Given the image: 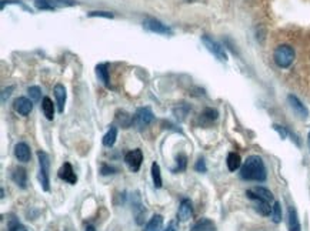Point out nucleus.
<instances>
[{
    "mask_svg": "<svg viewBox=\"0 0 310 231\" xmlns=\"http://www.w3.org/2000/svg\"><path fill=\"white\" fill-rule=\"evenodd\" d=\"M255 201V210L260 214V216H270L272 214V207H270V203L265 201V200H252Z\"/></svg>",
    "mask_w": 310,
    "mask_h": 231,
    "instance_id": "obj_23",
    "label": "nucleus"
},
{
    "mask_svg": "<svg viewBox=\"0 0 310 231\" xmlns=\"http://www.w3.org/2000/svg\"><path fill=\"white\" fill-rule=\"evenodd\" d=\"M189 110H190V107L186 105V103H180L177 107H174L173 113L177 116V117H180V120H182V118H184V116L189 113Z\"/></svg>",
    "mask_w": 310,
    "mask_h": 231,
    "instance_id": "obj_33",
    "label": "nucleus"
},
{
    "mask_svg": "<svg viewBox=\"0 0 310 231\" xmlns=\"http://www.w3.org/2000/svg\"><path fill=\"white\" fill-rule=\"evenodd\" d=\"M194 170H196L197 173H206V171H207L206 161H204L203 158H199V160L196 161V164H194Z\"/></svg>",
    "mask_w": 310,
    "mask_h": 231,
    "instance_id": "obj_35",
    "label": "nucleus"
},
{
    "mask_svg": "<svg viewBox=\"0 0 310 231\" xmlns=\"http://www.w3.org/2000/svg\"><path fill=\"white\" fill-rule=\"evenodd\" d=\"M96 76L99 82H102L103 86L110 87V77H109V66L106 63L97 64L96 66Z\"/></svg>",
    "mask_w": 310,
    "mask_h": 231,
    "instance_id": "obj_18",
    "label": "nucleus"
},
{
    "mask_svg": "<svg viewBox=\"0 0 310 231\" xmlns=\"http://www.w3.org/2000/svg\"><path fill=\"white\" fill-rule=\"evenodd\" d=\"M273 128H275V130L278 131L279 136L282 137V138H286V137H288V130H286L285 127L279 126V124H273Z\"/></svg>",
    "mask_w": 310,
    "mask_h": 231,
    "instance_id": "obj_37",
    "label": "nucleus"
},
{
    "mask_svg": "<svg viewBox=\"0 0 310 231\" xmlns=\"http://www.w3.org/2000/svg\"><path fill=\"white\" fill-rule=\"evenodd\" d=\"M273 59H275V63L278 64L279 67L288 69L295 60V50L289 44H280L273 53Z\"/></svg>",
    "mask_w": 310,
    "mask_h": 231,
    "instance_id": "obj_2",
    "label": "nucleus"
},
{
    "mask_svg": "<svg viewBox=\"0 0 310 231\" xmlns=\"http://www.w3.org/2000/svg\"><path fill=\"white\" fill-rule=\"evenodd\" d=\"M34 4L39 10H56L60 7L75 6L77 1L75 0H34Z\"/></svg>",
    "mask_w": 310,
    "mask_h": 231,
    "instance_id": "obj_3",
    "label": "nucleus"
},
{
    "mask_svg": "<svg viewBox=\"0 0 310 231\" xmlns=\"http://www.w3.org/2000/svg\"><path fill=\"white\" fill-rule=\"evenodd\" d=\"M308 144H309V148H310V133H309V136H308Z\"/></svg>",
    "mask_w": 310,
    "mask_h": 231,
    "instance_id": "obj_41",
    "label": "nucleus"
},
{
    "mask_svg": "<svg viewBox=\"0 0 310 231\" xmlns=\"http://www.w3.org/2000/svg\"><path fill=\"white\" fill-rule=\"evenodd\" d=\"M142 161H143V153L140 148H135L132 151H129L128 154L125 156V163L128 164V167L132 171H139L140 166H142Z\"/></svg>",
    "mask_w": 310,
    "mask_h": 231,
    "instance_id": "obj_7",
    "label": "nucleus"
},
{
    "mask_svg": "<svg viewBox=\"0 0 310 231\" xmlns=\"http://www.w3.org/2000/svg\"><path fill=\"white\" fill-rule=\"evenodd\" d=\"M217 112L214 110V109H206L203 113L200 115V121L203 123V124H210V123H213L214 120L217 118Z\"/></svg>",
    "mask_w": 310,
    "mask_h": 231,
    "instance_id": "obj_27",
    "label": "nucleus"
},
{
    "mask_svg": "<svg viewBox=\"0 0 310 231\" xmlns=\"http://www.w3.org/2000/svg\"><path fill=\"white\" fill-rule=\"evenodd\" d=\"M272 220L275 221L276 224H279L282 219H283V214H282V207H280V203L279 201H275L273 203V207H272Z\"/></svg>",
    "mask_w": 310,
    "mask_h": 231,
    "instance_id": "obj_30",
    "label": "nucleus"
},
{
    "mask_svg": "<svg viewBox=\"0 0 310 231\" xmlns=\"http://www.w3.org/2000/svg\"><path fill=\"white\" fill-rule=\"evenodd\" d=\"M143 26L146 30H149L152 33H157V34H173V30L167 24L161 23L160 20L157 19H153V17H148L146 20L143 21Z\"/></svg>",
    "mask_w": 310,
    "mask_h": 231,
    "instance_id": "obj_5",
    "label": "nucleus"
},
{
    "mask_svg": "<svg viewBox=\"0 0 310 231\" xmlns=\"http://www.w3.org/2000/svg\"><path fill=\"white\" fill-rule=\"evenodd\" d=\"M193 216V204L189 199H183L179 204V210H177V220L187 221L192 219Z\"/></svg>",
    "mask_w": 310,
    "mask_h": 231,
    "instance_id": "obj_11",
    "label": "nucleus"
},
{
    "mask_svg": "<svg viewBox=\"0 0 310 231\" xmlns=\"http://www.w3.org/2000/svg\"><path fill=\"white\" fill-rule=\"evenodd\" d=\"M27 93H29V97H30L32 102H39V100L42 99V90H40V87H37V86L29 87V89H27Z\"/></svg>",
    "mask_w": 310,
    "mask_h": 231,
    "instance_id": "obj_32",
    "label": "nucleus"
},
{
    "mask_svg": "<svg viewBox=\"0 0 310 231\" xmlns=\"http://www.w3.org/2000/svg\"><path fill=\"white\" fill-rule=\"evenodd\" d=\"M116 138H118V128H116V126H110V128L107 130V133L103 137V146L105 147H113L115 143H116Z\"/></svg>",
    "mask_w": 310,
    "mask_h": 231,
    "instance_id": "obj_22",
    "label": "nucleus"
},
{
    "mask_svg": "<svg viewBox=\"0 0 310 231\" xmlns=\"http://www.w3.org/2000/svg\"><path fill=\"white\" fill-rule=\"evenodd\" d=\"M13 109L20 116H29L33 110V102L27 97H17L13 103Z\"/></svg>",
    "mask_w": 310,
    "mask_h": 231,
    "instance_id": "obj_8",
    "label": "nucleus"
},
{
    "mask_svg": "<svg viewBox=\"0 0 310 231\" xmlns=\"http://www.w3.org/2000/svg\"><path fill=\"white\" fill-rule=\"evenodd\" d=\"M288 226H289V231H302L299 217H298V213L295 210V207H289V211H288Z\"/></svg>",
    "mask_w": 310,
    "mask_h": 231,
    "instance_id": "obj_19",
    "label": "nucleus"
},
{
    "mask_svg": "<svg viewBox=\"0 0 310 231\" xmlns=\"http://www.w3.org/2000/svg\"><path fill=\"white\" fill-rule=\"evenodd\" d=\"M42 110L43 115L46 116L47 120H53L54 118V105L53 102L49 97H44L42 100Z\"/></svg>",
    "mask_w": 310,
    "mask_h": 231,
    "instance_id": "obj_24",
    "label": "nucleus"
},
{
    "mask_svg": "<svg viewBox=\"0 0 310 231\" xmlns=\"http://www.w3.org/2000/svg\"><path fill=\"white\" fill-rule=\"evenodd\" d=\"M37 158H39V166H40V170L42 171H50V157L47 153L44 151H39L37 153Z\"/></svg>",
    "mask_w": 310,
    "mask_h": 231,
    "instance_id": "obj_28",
    "label": "nucleus"
},
{
    "mask_svg": "<svg viewBox=\"0 0 310 231\" xmlns=\"http://www.w3.org/2000/svg\"><path fill=\"white\" fill-rule=\"evenodd\" d=\"M190 231H216V226L209 219H200L192 226Z\"/></svg>",
    "mask_w": 310,
    "mask_h": 231,
    "instance_id": "obj_20",
    "label": "nucleus"
},
{
    "mask_svg": "<svg viewBox=\"0 0 310 231\" xmlns=\"http://www.w3.org/2000/svg\"><path fill=\"white\" fill-rule=\"evenodd\" d=\"M115 123L119 124L122 128H129L133 124V116H130L125 110H118L115 116Z\"/></svg>",
    "mask_w": 310,
    "mask_h": 231,
    "instance_id": "obj_17",
    "label": "nucleus"
},
{
    "mask_svg": "<svg viewBox=\"0 0 310 231\" xmlns=\"http://www.w3.org/2000/svg\"><path fill=\"white\" fill-rule=\"evenodd\" d=\"M20 223L19 219L14 214H9L7 216V231H19L20 230Z\"/></svg>",
    "mask_w": 310,
    "mask_h": 231,
    "instance_id": "obj_31",
    "label": "nucleus"
},
{
    "mask_svg": "<svg viewBox=\"0 0 310 231\" xmlns=\"http://www.w3.org/2000/svg\"><path fill=\"white\" fill-rule=\"evenodd\" d=\"M202 42H203V44L206 46V49L212 53L216 59H219L220 62H226V60H227V54H226L225 52V47H222V46L216 42V40H213L210 36H207V34L202 36Z\"/></svg>",
    "mask_w": 310,
    "mask_h": 231,
    "instance_id": "obj_4",
    "label": "nucleus"
},
{
    "mask_svg": "<svg viewBox=\"0 0 310 231\" xmlns=\"http://www.w3.org/2000/svg\"><path fill=\"white\" fill-rule=\"evenodd\" d=\"M90 17H106V19H113L115 14L110 13V11H90L89 13Z\"/></svg>",
    "mask_w": 310,
    "mask_h": 231,
    "instance_id": "obj_34",
    "label": "nucleus"
},
{
    "mask_svg": "<svg viewBox=\"0 0 310 231\" xmlns=\"http://www.w3.org/2000/svg\"><path fill=\"white\" fill-rule=\"evenodd\" d=\"M246 196L250 200H265V201H269L272 203L273 201V194L272 191L265 187H255L252 190H247Z\"/></svg>",
    "mask_w": 310,
    "mask_h": 231,
    "instance_id": "obj_9",
    "label": "nucleus"
},
{
    "mask_svg": "<svg viewBox=\"0 0 310 231\" xmlns=\"http://www.w3.org/2000/svg\"><path fill=\"white\" fill-rule=\"evenodd\" d=\"M54 97H56V102H57V110L59 113H63L64 112V105H66V89H64L63 84H56L54 86Z\"/></svg>",
    "mask_w": 310,
    "mask_h": 231,
    "instance_id": "obj_16",
    "label": "nucleus"
},
{
    "mask_svg": "<svg viewBox=\"0 0 310 231\" xmlns=\"http://www.w3.org/2000/svg\"><path fill=\"white\" fill-rule=\"evenodd\" d=\"M288 103H289V106L292 107V110L299 116V117H302V118H306V117H308V109L305 107V105L300 102L296 96L293 95L288 96Z\"/></svg>",
    "mask_w": 310,
    "mask_h": 231,
    "instance_id": "obj_13",
    "label": "nucleus"
},
{
    "mask_svg": "<svg viewBox=\"0 0 310 231\" xmlns=\"http://www.w3.org/2000/svg\"><path fill=\"white\" fill-rule=\"evenodd\" d=\"M226 163H227V168L230 171H236L237 168L242 166V158H240V156L237 153H229Z\"/></svg>",
    "mask_w": 310,
    "mask_h": 231,
    "instance_id": "obj_26",
    "label": "nucleus"
},
{
    "mask_svg": "<svg viewBox=\"0 0 310 231\" xmlns=\"http://www.w3.org/2000/svg\"><path fill=\"white\" fill-rule=\"evenodd\" d=\"M133 210H135V217H136V223L142 226L145 221V214H146V209L143 207L142 201H140L139 193H136V196L133 197Z\"/></svg>",
    "mask_w": 310,
    "mask_h": 231,
    "instance_id": "obj_15",
    "label": "nucleus"
},
{
    "mask_svg": "<svg viewBox=\"0 0 310 231\" xmlns=\"http://www.w3.org/2000/svg\"><path fill=\"white\" fill-rule=\"evenodd\" d=\"M163 231H179V227H177V224L174 221H171L170 224L167 226V229H164Z\"/></svg>",
    "mask_w": 310,
    "mask_h": 231,
    "instance_id": "obj_39",
    "label": "nucleus"
},
{
    "mask_svg": "<svg viewBox=\"0 0 310 231\" xmlns=\"http://www.w3.org/2000/svg\"><path fill=\"white\" fill-rule=\"evenodd\" d=\"M11 92H13V87H7V89H4L3 92H1V103H6V100L10 97Z\"/></svg>",
    "mask_w": 310,
    "mask_h": 231,
    "instance_id": "obj_38",
    "label": "nucleus"
},
{
    "mask_svg": "<svg viewBox=\"0 0 310 231\" xmlns=\"http://www.w3.org/2000/svg\"><path fill=\"white\" fill-rule=\"evenodd\" d=\"M143 231H163V216L155 214L149 220V223L145 226Z\"/></svg>",
    "mask_w": 310,
    "mask_h": 231,
    "instance_id": "obj_21",
    "label": "nucleus"
},
{
    "mask_svg": "<svg viewBox=\"0 0 310 231\" xmlns=\"http://www.w3.org/2000/svg\"><path fill=\"white\" fill-rule=\"evenodd\" d=\"M152 179H153V186L156 189H161L163 186V179H161V171L160 166L157 163H153L152 164Z\"/></svg>",
    "mask_w": 310,
    "mask_h": 231,
    "instance_id": "obj_25",
    "label": "nucleus"
},
{
    "mask_svg": "<svg viewBox=\"0 0 310 231\" xmlns=\"http://www.w3.org/2000/svg\"><path fill=\"white\" fill-rule=\"evenodd\" d=\"M240 177L247 181H259V183L265 181L268 177V171L262 157L249 156L240 168Z\"/></svg>",
    "mask_w": 310,
    "mask_h": 231,
    "instance_id": "obj_1",
    "label": "nucleus"
},
{
    "mask_svg": "<svg viewBox=\"0 0 310 231\" xmlns=\"http://www.w3.org/2000/svg\"><path fill=\"white\" fill-rule=\"evenodd\" d=\"M100 173L103 174V176H110V174H115V173H118V170L115 167H112V166H107V164H102V168H100Z\"/></svg>",
    "mask_w": 310,
    "mask_h": 231,
    "instance_id": "obj_36",
    "label": "nucleus"
},
{
    "mask_svg": "<svg viewBox=\"0 0 310 231\" xmlns=\"http://www.w3.org/2000/svg\"><path fill=\"white\" fill-rule=\"evenodd\" d=\"M11 180H13V183L17 186V187H20V189H26L27 187V173H26V170L23 167H16L13 170V173H11Z\"/></svg>",
    "mask_w": 310,
    "mask_h": 231,
    "instance_id": "obj_14",
    "label": "nucleus"
},
{
    "mask_svg": "<svg viewBox=\"0 0 310 231\" xmlns=\"http://www.w3.org/2000/svg\"><path fill=\"white\" fill-rule=\"evenodd\" d=\"M14 156L16 158L20 161V163H29L30 161V157H32V151H30V147L26 144V143H17L14 146Z\"/></svg>",
    "mask_w": 310,
    "mask_h": 231,
    "instance_id": "obj_12",
    "label": "nucleus"
},
{
    "mask_svg": "<svg viewBox=\"0 0 310 231\" xmlns=\"http://www.w3.org/2000/svg\"><path fill=\"white\" fill-rule=\"evenodd\" d=\"M57 176H59V179L69 183V184H76L77 183V176H76L75 170H73L70 163H64L63 166L60 167V170H59Z\"/></svg>",
    "mask_w": 310,
    "mask_h": 231,
    "instance_id": "obj_10",
    "label": "nucleus"
},
{
    "mask_svg": "<svg viewBox=\"0 0 310 231\" xmlns=\"http://www.w3.org/2000/svg\"><path fill=\"white\" fill-rule=\"evenodd\" d=\"M187 167V157H186V154H183V153H179L177 156H176V168H173V173H182L184 171Z\"/></svg>",
    "mask_w": 310,
    "mask_h": 231,
    "instance_id": "obj_29",
    "label": "nucleus"
},
{
    "mask_svg": "<svg viewBox=\"0 0 310 231\" xmlns=\"http://www.w3.org/2000/svg\"><path fill=\"white\" fill-rule=\"evenodd\" d=\"M153 120H155V115L149 107H140L136 115L133 116V124H136L140 128L149 126L150 123H153Z\"/></svg>",
    "mask_w": 310,
    "mask_h": 231,
    "instance_id": "obj_6",
    "label": "nucleus"
},
{
    "mask_svg": "<svg viewBox=\"0 0 310 231\" xmlns=\"http://www.w3.org/2000/svg\"><path fill=\"white\" fill-rule=\"evenodd\" d=\"M86 231H96V229H95L93 226H87V229H86Z\"/></svg>",
    "mask_w": 310,
    "mask_h": 231,
    "instance_id": "obj_40",
    "label": "nucleus"
},
{
    "mask_svg": "<svg viewBox=\"0 0 310 231\" xmlns=\"http://www.w3.org/2000/svg\"><path fill=\"white\" fill-rule=\"evenodd\" d=\"M19 231H27V230H26L24 227H20V230H19Z\"/></svg>",
    "mask_w": 310,
    "mask_h": 231,
    "instance_id": "obj_42",
    "label": "nucleus"
}]
</instances>
